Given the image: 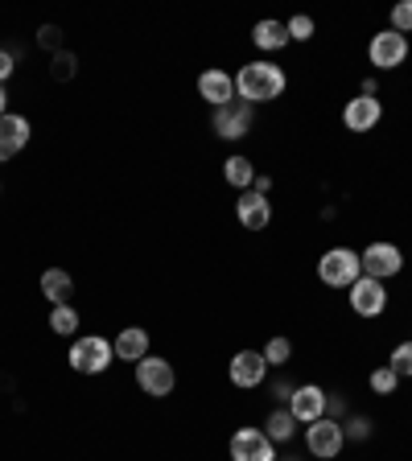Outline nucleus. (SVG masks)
Returning <instances> with one entry per match:
<instances>
[{"instance_id":"1","label":"nucleus","mask_w":412,"mask_h":461,"mask_svg":"<svg viewBox=\"0 0 412 461\" xmlns=\"http://www.w3.org/2000/svg\"><path fill=\"white\" fill-rule=\"evenodd\" d=\"M280 91H285V70L272 67V62H248V67H240V75H235V95L252 107L280 99Z\"/></svg>"},{"instance_id":"2","label":"nucleus","mask_w":412,"mask_h":461,"mask_svg":"<svg viewBox=\"0 0 412 461\" xmlns=\"http://www.w3.org/2000/svg\"><path fill=\"white\" fill-rule=\"evenodd\" d=\"M112 358H115V350H112V342H107V338L83 334V338H75V342H70L67 363L75 366L78 375H104L107 366H112Z\"/></svg>"},{"instance_id":"3","label":"nucleus","mask_w":412,"mask_h":461,"mask_svg":"<svg viewBox=\"0 0 412 461\" xmlns=\"http://www.w3.org/2000/svg\"><path fill=\"white\" fill-rule=\"evenodd\" d=\"M317 276L330 288H351L359 276H363V264H359V251L351 248H330L326 256L317 259Z\"/></svg>"},{"instance_id":"4","label":"nucleus","mask_w":412,"mask_h":461,"mask_svg":"<svg viewBox=\"0 0 412 461\" xmlns=\"http://www.w3.org/2000/svg\"><path fill=\"white\" fill-rule=\"evenodd\" d=\"M136 384H141L144 395H153V400H165V395H173V387H178V371H173L169 358L144 355L141 363H136Z\"/></svg>"},{"instance_id":"5","label":"nucleus","mask_w":412,"mask_h":461,"mask_svg":"<svg viewBox=\"0 0 412 461\" xmlns=\"http://www.w3.org/2000/svg\"><path fill=\"white\" fill-rule=\"evenodd\" d=\"M343 445H346V432H343V424L338 420H314L306 429V449L314 453V457H322V461H330V457H338L343 453Z\"/></svg>"},{"instance_id":"6","label":"nucleus","mask_w":412,"mask_h":461,"mask_svg":"<svg viewBox=\"0 0 412 461\" xmlns=\"http://www.w3.org/2000/svg\"><path fill=\"white\" fill-rule=\"evenodd\" d=\"M231 461H277V445L264 429H240L231 437Z\"/></svg>"},{"instance_id":"7","label":"nucleus","mask_w":412,"mask_h":461,"mask_svg":"<svg viewBox=\"0 0 412 461\" xmlns=\"http://www.w3.org/2000/svg\"><path fill=\"white\" fill-rule=\"evenodd\" d=\"M367 58H371V67H380V70L404 67V58H408V38H404V33H396V29H384V33H375V38H371Z\"/></svg>"},{"instance_id":"8","label":"nucleus","mask_w":412,"mask_h":461,"mask_svg":"<svg viewBox=\"0 0 412 461\" xmlns=\"http://www.w3.org/2000/svg\"><path fill=\"white\" fill-rule=\"evenodd\" d=\"M359 264H363V276L371 280H388L404 268V256L396 243H371V248L359 251Z\"/></svg>"},{"instance_id":"9","label":"nucleus","mask_w":412,"mask_h":461,"mask_svg":"<svg viewBox=\"0 0 412 461\" xmlns=\"http://www.w3.org/2000/svg\"><path fill=\"white\" fill-rule=\"evenodd\" d=\"M330 408V395L322 392L317 384H306V387H293V395H288V412H293V420L298 424H314L322 420Z\"/></svg>"},{"instance_id":"10","label":"nucleus","mask_w":412,"mask_h":461,"mask_svg":"<svg viewBox=\"0 0 412 461\" xmlns=\"http://www.w3.org/2000/svg\"><path fill=\"white\" fill-rule=\"evenodd\" d=\"M215 132L223 136V140H240V136L252 132V104H243V99H231L227 107H215Z\"/></svg>"},{"instance_id":"11","label":"nucleus","mask_w":412,"mask_h":461,"mask_svg":"<svg viewBox=\"0 0 412 461\" xmlns=\"http://www.w3.org/2000/svg\"><path fill=\"white\" fill-rule=\"evenodd\" d=\"M351 309L359 317H380L388 309V288L384 280H371V276H359L351 285Z\"/></svg>"},{"instance_id":"12","label":"nucleus","mask_w":412,"mask_h":461,"mask_svg":"<svg viewBox=\"0 0 412 461\" xmlns=\"http://www.w3.org/2000/svg\"><path fill=\"white\" fill-rule=\"evenodd\" d=\"M384 120V104L375 95H355L351 104L343 107V124H346V132H371L375 124Z\"/></svg>"},{"instance_id":"13","label":"nucleus","mask_w":412,"mask_h":461,"mask_svg":"<svg viewBox=\"0 0 412 461\" xmlns=\"http://www.w3.org/2000/svg\"><path fill=\"white\" fill-rule=\"evenodd\" d=\"M227 375H231V384L235 387H260L264 384V375H269V363H264L260 350H240V355L231 358Z\"/></svg>"},{"instance_id":"14","label":"nucleus","mask_w":412,"mask_h":461,"mask_svg":"<svg viewBox=\"0 0 412 461\" xmlns=\"http://www.w3.org/2000/svg\"><path fill=\"white\" fill-rule=\"evenodd\" d=\"M25 144H29V120L25 115H17V112L0 115V165H9Z\"/></svg>"},{"instance_id":"15","label":"nucleus","mask_w":412,"mask_h":461,"mask_svg":"<svg viewBox=\"0 0 412 461\" xmlns=\"http://www.w3.org/2000/svg\"><path fill=\"white\" fill-rule=\"evenodd\" d=\"M235 214H240V222L248 230H264L272 222L269 198H264V194H256V190H243L240 198H235Z\"/></svg>"},{"instance_id":"16","label":"nucleus","mask_w":412,"mask_h":461,"mask_svg":"<svg viewBox=\"0 0 412 461\" xmlns=\"http://www.w3.org/2000/svg\"><path fill=\"white\" fill-rule=\"evenodd\" d=\"M198 95L211 107H227L231 99H235V75H227V70H206V75L198 78Z\"/></svg>"},{"instance_id":"17","label":"nucleus","mask_w":412,"mask_h":461,"mask_svg":"<svg viewBox=\"0 0 412 461\" xmlns=\"http://www.w3.org/2000/svg\"><path fill=\"white\" fill-rule=\"evenodd\" d=\"M112 350H115V358H124V363H141V358L149 355V330H141V326L120 330Z\"/></svg>"},{"instance_id":"18","label":"nucleus","mask_w":412,"mask_h":461,"mask_svg":"<svg viewBox=\"0 0 412 461\" xmlns=\"http://www.w3.org/2000/svg\"><path fill=\"white\" fill-rule=\"evenodd\" d=\"M41 297H46L50 305H70V297H75V280H70V272H62V268L41 272Z\"/></svg>"},{"instance_id":"19","label":"nucleus","mask_w":412,"mask_h":461,"mask_svg":"<svg viewBox=\"0 0 412 461\" xmlns=\"http://www.w3.org/2000/svg\"><path fill=\"white\" fill-rule=\"evenodd\" d=\"M252 41H256L260 50H272V54H277V50H285L288 41V25L285 21H256V29H252Z\"/></svg>"},{"instance_id":"20","label":"nucleus","mask_w":412,"mask_h":461,"mask_svg":"<svg viewBox=\"0 0 412 461\" xmlns=\"http://www.w3.org/2000/svg\"><path fill=\"white\" fill-rule=\"evenodd\" d=\"M223 177H227V185H235V190H252V182H256V169H252L248 157H227L223 161Z\"/></svg>"},{"instance_id":"21","label":"nucleus","mask_w":412,"mask_h":461,"mask_svg":"<svg viewBox=\"0 0 412 461\" xmlns=\"http://www.w3.org/2000/svg\"><path fill=\"white\" fill-rule=\"evenodd\" d=\"M293 412H288V408H277V412L269 416V424H264V432H269L272 437V445H280V441H288V437H293Z\"/></svg>"},{"instance_id":"22","label":"nucleus","mask_w":412,"mask_h":461,"mask_svg":"<svg viewBox=\"0 0 412 461\" xmlns=\"http://www.w3.org/2000/svg\"><path fill=\"white\" fill-rule=\"evenodd\" d=\"M50 330L62 338H70L78 330V309L75 305H54V313H50Z\"/></svg>"},{"instance_id":"23","label":"nucleus","mask_w":412,"mask_h":461,"mask_svg":"<svg viewBox=\"0 0 412 461\" xmlns=\"http://www.w3.org/2000/svg\"><path fill=\"white\" fill-rule=\"evenodd\" d=\"M260 355H264V363H269V366H285L288 355H293V346H288V338H269Z\"/></svg>"},{"instance_id":"24","label":"nucleus","mask_w":412,"mask_h":461,"mask_svg":"<svg viewBox=\"0 0 412 461\" xmlns=\"http://www.w3.org/2000/svg\"><path fill=\"white\" fill-rule=\"evenodd\" d=\"M396 384H400V375H396L392 366H375V371H371V392L375 395H392Z\"/></svg>"},{"instance_id":"25","label":"nucleus","mask_w":412,"mask_h":461,"mask_svg":"<svg viewBox=\"0 0 412 461\" xmlns=\"http://www.w3.org/2000/svg\"><path fill=\"white\" fill-rule=\"evenodd\" d=\"M388 366H392L396 375H404V379H408L412 375V342H400L392 350V358H388Z\"/></svg>"},{"instance_id":"26","label":"nucleus","mask_w":412,"mask_h":461,"mask_svg":"<svg viewBox=\"0 0 412 461\" xmlns=\"http://www.w3.org/2000/svg\"><path fill=\"white\" fill-rule=\"evenodd\" d=\"M392 29L396 33H412V0L392 5Z\"/></svg>"},{"instance_id":"27","label":"nucleus","mask_w":412,"mask_h":461,"mask_svg":"<svg viewBox=\"0 0 412 461\" xmlns=\"http://www.w3.org/2000/svg\"><path fill=\"white\" fill-rule=\"evenodd\" d=\"M285 25H288V38H293V41H309V38H314V21H309V17H293V21H285Z\"/></svg>"},{"instance_id":"28","label":"nucleus","mask_w":412,"mask_h":461,"mask_svg":"<svg viewBox=\"0 0 412 461\" xmlns=\"http://www.w3.org/2000/svg\"><path fill=\"white\" fill-rule=\"evenodd\" d=\"M343 432H346V437H367V432H371V424H367V420H351Z\"/></svg>"},{"instance_id":"29","label":"nucleus","mask_w":412,"mask_h":461,"mask_svg":"<svg viewBox=\"0 0 412 461\" xmlns=\"http://www.w3.org/2000/svg\"><path fill=\"white\" fill-rule=\"evenodd\" d=\"M9 75H13V54L9 50H0V83H5Z\"/></svg>"},{"instance_id":"30","label":"nucleus","mask_w":412,"mask_h":461,"mask_svg":"<svg viewBox=\"0 0 412 461\" xmlns=\"http://www.w3.org/2000/svg\"><path fill=\"white\" fill-rule=\"evenodd\" d=\"M252 190H256V194H269L272 190V177H256V182H252Z\"/></svg>"},{"instance_id":"31","label":"nucleus","mask_w":412,"mask_h":461,"mask_svg":"<svg viewBox=\"0 0 412 461\" xmlns=\"http://www.w3.org/2000/svg\"><path fill=\"white\" fill-rule=\"evenodd\" d=\"M0 115H9V91H5V83H0Z\"/></svg>"}]
</instances>
